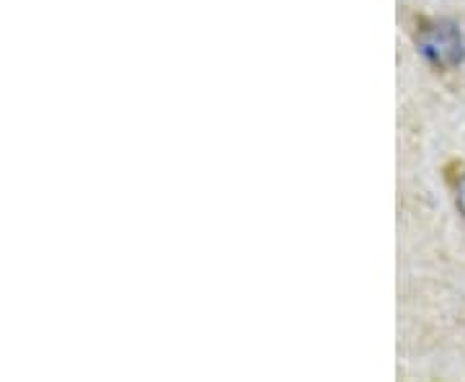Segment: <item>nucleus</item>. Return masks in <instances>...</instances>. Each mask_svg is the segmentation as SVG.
<instances>
[{"label": "nucleus", "mask_w": 465, "mask_h": 382, "mask_svg": "<svg viewBox=\"0 0 465 382\" xmlns=\"http://www.w3.org/2000/svg\"><path fill=\"white\" fill-rule=\"evenodd\" d=\"M419 50L421 54L440 70H448V67L460 65L465 60V42L460 32L442 21V24H434L430 29H424L419 36Z\"/></svg>", "instance_id": "f257e3e1"}, {"label": "nucleus", "mask_w": 465, "mask_h": 382, "mask_svg": "<svg viewBox=\"0 0 465 382\" xmlns=\"http://www.w3.org/2000/svg\"><path fill=\"white\" fill-rule=\"evenodd\" d=\"M458 207H460V212H463L465 217V176L460 179V183H458Z\"/></svg>", "instance_id": "f03ea898"}]
</instances>
